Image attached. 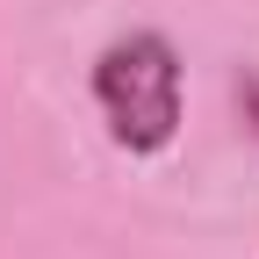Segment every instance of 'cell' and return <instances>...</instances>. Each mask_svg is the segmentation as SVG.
I'll use <instances>...</instances> for the list:
<instances>
[{
    "mask_svg": "<svg viewBox=\"0 0 259 259\" xmlns=\"http://www.w3.org/2000/svg\"><path fill=\"white\" fill-rule=\"evenodd\" d=\"M94 108L130 158H151L180 137V51L158 29H130L94 58Z\"/></svg>",
    "mask_w": 259,
    "mask_h": 259,
    "instance_id": "6da1fadb",
    "label": "cell"
}]
</instances>
